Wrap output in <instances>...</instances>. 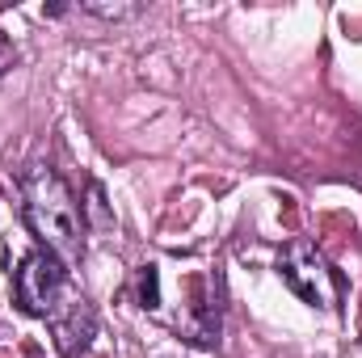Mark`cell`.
Here are the masks:
<instances>
[{
	"mask_svg": "<svg viewBox=\"0 0 362 358\" xmlns=\"http://www.w3.org/2000/svg\"><path fill=\"white\" fill-rule=\"evenodd\" d=\"M89 17H101V21H127V17H139L144 4H101V0H85L81 4Z\"/></svg>",
	"mask_w": 362,
	"mask_h": 358,
	"instance_id": "5",
	"label": "cell"
},
{
	"mask_svg": "<svg viewBox=\"0 0 362 358\" xmlns=\"http://www.w3.org/2000/svg\"><path fill=\"white\" fill-rule=\"evenodd\" d=\"M139 304L144 308H156L160 304V274H156V266L139 270Z\"/></svg>",
	"mask_w": 362,
	"mask_h": 358,
	"instance_id": "6",
	"label": "cell"
},
{
	"mask_svg": "<svg viewBox=\"0 0 362 358\" xmlns=\"http://www.w3.org/2000/svg\"><path fill=\"white\" fill-rule=\"evenodd\" d=\"M13 295H17L21 312L42 316V321H55V316L76 299L72 278H68V266H64L59 258H51L47 249H34V253L21 262V270L13 274Z\"/></svg>",
	"mask_w": 362,
	"mask_h": 358,
	"instance_id": "2",
	"label": "cell"
},
{
	"mask_svg": "<svg viewBox=\"0 0 362 358\" xmlns=\"http://www.w3.org/2000/svg\"><path fill=\"white\" fill-rule=\"evenodd\" d=\"M21 215L51 258H59L64 266H76L85 258V215L72 198V185L55 169L34 165L21 173Z\"/></svg>",
	"mask_w": 362,
	"mask_h": 358,
	"instance_id": "1",
	"label": "cell"
},
{
	"mask_svg": "<svg viewBox=\"0 0 362 358\" xmlns=\"http://www.w3.org/2000/svg\"><path fill=\"white\" fill-rule=\"evenodd\" d=\"M278 278L312 308H325V312L341 308V278L312 241H291L278 253Z\"/></svg>",
	"mask_w": 362,
	"mask_h": 358,
	"instance_id": "3",
	"label": "cell"
},
{
	"mask_svg": "<svg viewBox=\"0 0 362 358\" xmlns=\"http://www.w3.org/2000/svg\"><path fill=\"white\" fill-rule=\"evenodd\" d=\"M17 59H21V55H17L13 38H4V34H0V76H4V72H13V68H17Z\"/></svg>",
	"mask_w": 362,
	"mask_h": 358,
	"instance_id": "7",
	"label": "cell"
},
{
	"mask_svg": "<svg viewBox=\"0 0 362 358\" xmlns=\"http://www.w3.org/2000/svg\"><path fill=\"white\" fill-rule=\"evenodd\" d=\"M51 333H55L59 354L76 358L81 350H89V342L97 337V312H93V304L85 299V295H76V299L51 321Z\"/></svg>",
	"mask_w": 362,
	"mask_h": 358,
	"instance_id": "4",
	"label": "cell"
}]
</instances>
